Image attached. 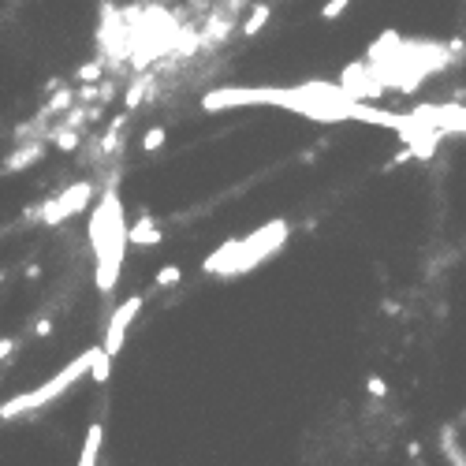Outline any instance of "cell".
Listing matches in <instances>:
<instances>
[{
    "label": "cell",
    "instance_id": "1",
    "mask_svg": "<svg viewBox=\"0 0 466 466\" xmlns=\"http://www.w3.org/2000/svg\"><path fill=\"white\" fill-rule=\"evenodd\" d=\"M127 224L123 220V202H120V190L105 187L101 202L93 205V216H90V246H93V257H97V291L101 295H112L116 284H120V273H123V254H127Z\"/></svg>",
    "mask_w": 466,
    "mask_h": 466
},
{
    "label": "cell",
    "instance_id": "2",
    "mask_svg": "<svg viewBox=\"0 0 466 466\" xmlns=\"http://www.w3.org/2000/svg\"><path fill=\"white\" fill-rule=\"evenodd\" d=\"M287 232H291V224L287 220H273V224H265V227H257V232H250L246 239H232V243H224L220 250H213L209 257L202 262V273H224V276H243V273H250L254 265H262L265 257H273L280 246L287 243Z\"/></svg>",
    "mask_w": 466,
    "mask_h": 466
},
{
    "label": "cell",
    "instance_id": "3",
    "mask_svg": "<svg viewBox=\"0 0 466 466\" xmlns=\"http://www.w3.org/2000/svg\"><path fill=\"white\" fill-rule=\"evenodd\" d=\"M97 351L101 347H90V351H82L75 362H68L63 370L52 377V381L45 384H38L34 392H27V396H15V399H8V403H0V421H8V418H19V414H27V410H41V407H49L52 399H60L68 388L79 381V377H86V370H93V359H97Z\"/></svg>",
    "mask_w": 466,
    "mask_h": 466
},
{
    "label": "cell",
    "instance_id": "4",
    "mask_svg": "<svg viewBox=\"0 0 466 466\" xmlns=\"http://www.w3.org/2000/svg\"><path fill=\"white\" fill-rule=\"evenodd\" d=\"M90 202H93V183H90V179L71 183L68 190H60V194H57V198L41 202V224H45V227H60L63 220H68V216L82 213Z\"/></svg>",
    "mask_w": 466,
    "mask_h": 466
},
{
    "label": "cell",
    "instance_id": "5",
    "mask_svg": "<svg viewBox=\"0 0 466 466\" xmlns=\"http://www.w3.org/2000/svg\"><path fill=\"white\" fill-rule=\"evenodd\" d=\"M138 310H142V295H131L120 310L112 313V317H108V332H105V343H101V347L112 354V359L120 354V347H123V340H127V329H131V321L138 317Z\"/></svg>",
    "mask_w": 466,
    "mask_h": 466
},
{
    "label": "cell",
    "instance_id": "6",
    "mask_svg": "<svg viewBox=\"0 0 466 466\" xmlns=\"http://www.w3.org/2000/svg\"><path fill=\"white\" fill-rule=\"evenodd\" d=\"M127 239H131V243H138V246H157L160 239H165V232L157 227V220H153V216H149V213H142V216H138V220H135L131 227H127Z\"/></svg>",
    "mask_w": 466,
    "mask_h": 466
},
{
    "label": "cell",
    "instance_id": "7",
    "mask_svg": "<svg viewBox=\"0 0 466 466\" xmlns=\"http://www.w3.org/2000/svg\"><path fill=\"white\" fill-rule=\"evenodd\" d=\"M440 451H444V459H448L451 466H466V451H463V444H459V426H440Z\"/></svg>",
    "mask_w": 466,
    "mask_h": 466
},
{
    "label": "cell",
    "instance_id": "8",
    "mask_svg": "<svg viewBox=\"0 0 466 466\" xmlns=\"http://www.w3.org/2000/svg\"><path fill=\"white\" fill-rule=\"evenodd\" d=\"M41 153H45V142L38 138V142H30L27 149H15V153L4 160V172H23V168H30V165H38Z\"/></svg>",
    "mask_w": 466,
    "mask_h": 466
},
{
    "label": "cell",
    "instance_id": "9",
    "mask_svg": "<svg viewBox=\"0 0 466 466\" xmlns=\"http://www.w3.org/2000/svg\"><path fill=\"white\" fill-rule=\"evenodd\" d=\"M97 451H101V421H93L90 433H86L82 455H79V466H97Z\"/></svg>",
    "mask_w": 466,
    "mask_h": 466
},
{
    "label": "cell",
    "instance_id": "10",
    "mask_svg": "<svg viewBox=\"0 0 466 466\" xmlns=\"http://www.w3.org/2000/svg\"><path fill=\"white\" fill-rule=\"evenodd\" d=\"M269 15H273V4H257L250 15H246V23H243V34L250 38V34H257L265 23H269Z\"/></svg>",
    "mask_w": 466,
    "mask_h": 466
},
{
    "label": "cell",
    "instance_id": "11",
    "mask_svg": "<svg viewBox=\"0 0 466 466\" xmlns=\"http://www.w3.org/2000/svg\"><path fill=\"white\" fill-rule=\"evenodd\" d=\"M179 280H183V269H179V265H165V269L157 273L153 287H157V291H168V287H176Z\"/></svg>",
    "mask_w": 466,
    "mask_h": 466
},
{
    "label": "cell",
    "instance_id": "12",
    "mask_svg": "<svg viewBox=\"0 0 466 466\" xmlns=\"http://www.w3.org/2000/svg\"><path fill=\"white\" fill-rule=\"evenodd\" d=\"M108 373H112V354H108L105 347H101V351H97V359H93V381H97V384H105V381H108Z\"/></svg>",
    "mask_w": 466,
    "mask_h": 466
},
{
    "label": "cell",
    "instance_id": "13",
    "mask_svg": "<svg viewBox=\"0 0 466 466\" xmlns=\"http://www.w3.org/2000/svg\"><path fill=\"white\" fill-rule=\"evenodd\" d=\"M165 138H168L165 127H149V131L142 135V149H146V153H153V149L165 146Z\"/></svg>",
    "mask_w": 466,
    "mask_h": 466
},
{
    "label": "cell",
    "instance_id": "14",
    "mask_svg": "<svg viewBox=\"0 0 466 466\" xmlns=\"http://www.w3.org/2000/svg\"><path fill=\"white\" fill-rule=\"evenodd\" d=\"M366 392H370V396H377V399H384V396H388V384H384V377L370 373V377H366Z\"/></svg>",
    "mask_w": 466,
    "mask_h": 466
},
{
    "label": "cell",
    "instance_id": "15",
    "mask_svg": "<svg viewBox=\"0 0 466 466\" xmlns=\"http://www.w3.org/2000/svg\"><path fill=\"white\" fill-rule=\"evenodd\" d=\"M347 8H351V0H332V4L321 8V19H336L340 12H347Z\"/></svg>",
    "mask_w": 466,
    "mask_h": 466
},
{
    "label": "cell",
    "instance_id": "16",
    "mask_svg": "<svg viewBox=\"0 0 466 466\" xmlns=\"http://www.w3.org/2000/svg\"><path fill=\"white\" fill-rule=\"evenodd\" d=\"M15 347H19L15 336H4V340H0V362H4V359H12V351H15Z\"/></svg>",
    "mask_w": 466,
    "mask_h": 466
},
{
    "label": "cell",
    "instance_id": "17",
    "mask_svg": "<svg viewBox=\"0 0 466 466\" xmlns=\"http://www.w3.org/2000/svg\"><path fill=\"white\" fill-rule=\"evenodd\" d=\"M52 332V321H38V336H49Z\"/></svg>",
    "mask_w": 466,
    "mask_h": 466
},
{
    "label": "cell",
    "instance_id": "18",
    "mask_svg": "<svg viewBox=\"0 0 466 466\" xmlns=\"http://www.w3.org/2000/svg\"><path fill=\"white\" fill-rule=\"evenodd\" d=\"M459 421H463V426H466V414H463V418H459Z\"/></svg>",
    "mask_w": 466,
    "mask_h": 466
}]
</instances>
